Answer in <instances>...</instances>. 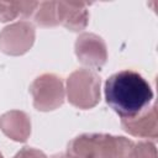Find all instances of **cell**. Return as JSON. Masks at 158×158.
Returning <instances> with one entry per match:
<instances>
[{"label": "cell", "mask_w": 158, "mask_h": 158, "mask_svg": "<svg viewBox=\"0 0 158 158\" xmlns=\"http://www.w3.org/2000/svg\"><path fill=\"white\" fill-rule=\"evenodd\" d=\"M105 99L121 118H131L149 106L153 90L139 73L125 69L109 77L105 83Z\"/></svg>", "instance_id": "6da1fadb"}, {"label": "cell", "mask_w": 158, "mask_h": 158, "mask_svg": "<svg viewBox=\"0 0 158 158\" xmlns=\"http://www.w3.org/2000/svg\"><path fill=\"white\" fill-rule=\"evenodd\" d=\"M133 141L107 133H83L73 138L67 153L74 158H128Z\"/></svg>", "instance_id": "7a4b0ae2"}, {"label": "cell", "mask_w": 158, "mask_h": 158, "mask_svg": "<svg viewBox=\"0 0 158 158\" xmlns=\"http://www.w3.org/2000/svg\"><path fill=\"white\" fill-rule=\"evenodd\" d=\"M100 78L89 69L74 70L67 79L65 95L78 109H91L100 100Z\"/></svg>", "instance_id": "3957f363"}, {"label": "cell", "mask_w": 158, "mask_h": 158, "mask_svg": "<svg viewBox=\"0 0 158 158\" xmlns=\"http://www.w3.org/2000/svg\"><path fill=\"white\" fill-rule=\"evenodd\" d=\"M30 91L33 106L38 111H53L62 106L65 98L63 80L53 73H44L37 77L32 81Z\"/></svg>", "instance_id": "277c9868"}, {"label": "cell", "mask_w": 158, "mask_h": 158, "mask_svg": "<svg viewBox=\"0 0 158 158\" xmlns=\"http://www.w3.org/2000/svg\"><path fill=\"white\" fill-rule=\"evenodd\" d=\"M35 37V26L31 22H14L0 32V51L9 56H22L31 49Z\"/></svg>", "instance_id": "5b68a950"}, {"label": "cell", "mask_w": 158, "mask_h": 158, "mask_svg": "<svg viewBox=\"0 0 158 158\" xmlns=\"http://www.w3.org/2000/svg\"><path fill=\"white\" fill-rule=\"evenodd\" d=\"M75 54L78 60L89 68L100 69L107 59V48L105 41L95 35L84 32L75 41Z\"/></svg>", "instance_id": "8992f818"}, {"label": "cell", "mask_w": 158, "mask_h": 158, "mask_svg": "<svg viewBox=\"0 0 158 158\" xmlns=\"http://www.w3.org/2000/svg\"><path fill=\"white\" fill-rule=\"evenodd\" d=\"M121 126L131 136L154 141L158 136L157 106L153 104L137 116L131 118H121Z\"/></svg>", "instance_id": "52a82bcc"}, {"label": "cell", "mask_w": 158, "mask_h": 158, "mask_svg": "<svg viewBox=\"0 0 158 158\" xmlns=\"http://www.w3.org/2000/svg\"><path fill=\"white\" fill-rule=\"evenodd\" d=\"M58 22L69 31L78 32L89 23V10L86 2L80 1H58Z\"/></svg>", "instance_id": "ba28073f"}, {"label": "cell", "mask_w": 158, "mask_h": 158, "mask_svg": "<svg viewBox=\"0 0 158 158\" xmlns=\"http://www.w3.org/2000/svg\"><path fill=\"white\" fill-rule=\"evenodd\" d=\"M0 128L11 139L25 142L31 135L30 116L20 110H11L0 116Z\"/></svg>", "instance_id": "9c48e42d"}, {"label": "cell", "mask_w": 158, "mask_h": 158, "mask_svg": "<svg viewBox=\"0 0 158 158\" xmlns=\"http://www.w3.org/2000/svg\"><path fill=\"white\" fill-rule=\"evenodd\" d=\"M38 6L37 1H0V22L12 21L17 17L33 16Z\"/></svg>", "instance_id": "30bf717a"}, {"label": "cell", "mask_w": 158, "mask_h": 158, "mask_svg": "<svg viewBox=\"0 0 158 158\" xmlns=\"http://www.w3.org/2000/svg\"><path fill=\"white\" fill-rule=\"evenodd\" d=\"M35 23L41 27H54L59 25L58 22V10L57 1H42L33 14Z\"/></svg>", "instance_id": "8fae6325"}, {"label": "cell", "mask_w": 158, "mask_h": 158, "mask_svg": "<svg viewBox=\"0 0 158 158\" xmlns=\"http://www.w3.org/2000/svg\"><path fill=\"white\" fill-rule=\"evenodd\" d=\"M128 158H157L156 144L148 139L133 143Z\"/></svg>", "instance_id": "7c38bea8"}, {"label": "cell", "mask_w": 158, "mask_h": 158, "mask_svg": "<svg viewBox=\"0 0 158 158\" xmlns=\"http://www.w3.org/2000/svg\"><path fill=\"white\" fill-rule=\"evenodd\" d=\"M12 158H48V157L40 149L32 147H23Z\"/></svg>", "instance_id": "4fadbf2b"}, {"label": "cell", "mask_w": 158, "mask_h": 158, "mask_svg": "<svg viewBox=\"0 0 158 158\" xmlns=\"http://www.w3.org/2000/svg\"><path fill=\"white\" fill-rule=\"evenodd\" d=\"M51 158H74V157H72V156L68 154V153H63V154H56V156H52Z\"/></svg>", "instance_id": "5bb4252c"}, {"label": "cell", "mask_w": 158, "mask_h": 158, "mask_svg": "<svg viewBox=\"0 0 158 158\" xmlns=\"http://www.w3.org/2000/svg\"><path fill=\"white\" fill-rule=\"evenodd\" d=\"M0 158H4V157H2V154H1V153H0Z\"/></svg>", "instance_id": "9a60e30c"}]
</instances>
